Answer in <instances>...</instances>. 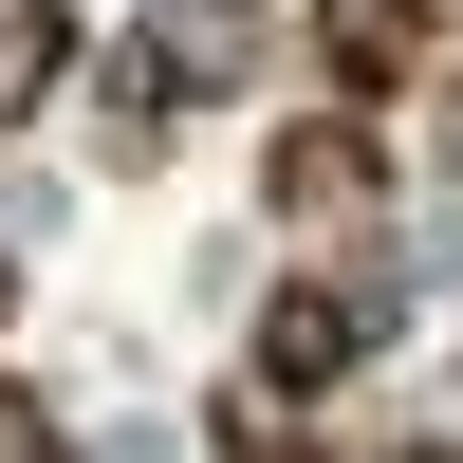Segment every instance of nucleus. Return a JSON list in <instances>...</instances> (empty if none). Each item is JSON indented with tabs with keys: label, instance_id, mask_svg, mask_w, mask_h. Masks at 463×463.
Returning a JSON list of instances; mask_svg holds the SVG:
<instances>
[{
	"label": "nucleus",
	"instance_id": "nucleus-1",
	"mask_svg": "<svg viewBox=\"0 0 463 463\" xmlns=\"http://www.w3.org/2000/svg\"><path fill=\"white\" fill-rule=\"evenodd\" d=\"M353 353H371V297H353V279H279V297H260L241 390H260V408H334V390H353Z\"/></svg>",
	"mask_w": 463,
	"mask_h": 463
},
{
	"label": "nucleus",
	"instance_id": "nucleus-2",
	"mask_svg": "<svg viewBox=\"0 0 463 463\" xmlns=\"http://www.w3.org/2000/svg\"><path fill=\"white\" fill-rule=\"evenodd\" d=\"M260 185H279V222H353L371 185H390V148H371V111L334 93V111H297V130L260 148Z\"/></svg>",
	"mask_w": 463,
	"mask_h": 463
},
{
	"label": "nucleus",
	"instance_id": "nucleus-3",
	"mask_svg": "<svg viewBox=\"0 0 463 463\" xmlns=\"http://www.w3.org/2000/svg\"><path fill=\"white\" fill-rule=\"evenodd\" d=\"M316 74L353 111H390L408 74H427V0H334V19H316Z\"/></svg>",
	"mask_w": 463,
	"mask_h": 463
},
{
	"label": "nucleus",
	"instance_id": "nucleus-4",
	"mask_svg": "<svg viewBox=\"0 0 463 463\" xmlns=\"http://www.w3.org/2000/svg\"><path fill=\"white\" fill-rule=\"evenodd\" d=\"M204 74H241V0H167V19L130 37V111H185Z\"/></svg>",
	"mask_w": 463,
	"mask_h": 463
},
{
	"label": "nucleus",
	"instance_id": "nucleus-5",
	"mask_svg": "<svg viewBox=\"0 0 463 463\" xmlns=\"http://www.w3.org/2000/svg\"><path fill=\"white\" fill-rule=\"evenodd\" d=\"M56 74H74V0H0V130H19Z\"/></svg>",
	"mask_w": 463,
	"mask_h": 463
},
{
	"label": "nucleus",
	"instance_id": "nucleus-6",
	"mask_svg": "<svg viewBox=\"0 0 463 463\" xmlns=\"http://www.w3.org/2000/svg\"><path fill=\"white\" fill-rule=\"evenodd\" d=\"M0 463H56V427H19V408H0Z\"/></svg>",
	"mask_w": 463,
	"mask_h": 463
},
{
	"label": "nucleus",
	"instance_id": "nucleus-7",
	"mask_svg": "<svg viewBox=\"0 0 463 463\" xmlns=\"http://www.w3.org/2000/svg\"><path fill=\"white\" fill-rule=\"evenodd\" d=\"M390 463H463V445H390Z\"/></svg>",
	"mask_w": 463,
	"mask_h": 463
}]
</instances>
